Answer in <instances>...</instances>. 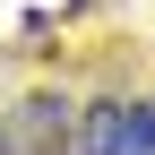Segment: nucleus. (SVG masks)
Masks as SVG:
<instances>
[{
  "mask_svg": "<svg viewBox=\"0 0 155 155\" xmlns=\"http://www.w3.org/2000/svg\"><path fill=\"white\" fill-rule=\"evenodd\" d=\"M78 155H129V104H78Z\"/></svg>",
  "mask_w": 155,
  "mask_h": 155,
  "instance_id": "1",
  "label": "nucleus"
},
{
  "mask_svg": "<svg viewBox=\"0 0 155 155\" xmlns=\"http://www.w3.org/2000/svg\"><path fill=\"white\" fill-rule=\"evenodd\" d=\"M129 155H155V104H129Z\"/></svg>",
  "mask_w": 155,
  "mask_h": 155,
  "instance_id": "2",
  "label": "nucleus"
}]
</instances>
